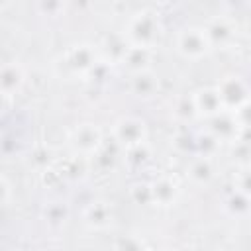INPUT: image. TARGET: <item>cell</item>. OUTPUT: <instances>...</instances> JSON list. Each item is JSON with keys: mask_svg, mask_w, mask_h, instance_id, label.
<instances>
[{"mask_svg": "<svg viewBox=\"0 0 251 251\" xmlns=\"http://www.w3.org/2000/svg\"><path fill=\"white\" fill-rule=\"evenodd\" d=\"M124 35L129 41V45H141V47L153 49V45L157 43V39L161 35V20L151 10L135 12L127 20Z\"/></svg>", "mask_w": 251, "mask_h": 251, "instance_id": "obj_1", "label": "cell"}, {"mask_svg": "<svg viewBox=\"0 0 251 251\" xmlns=\"http://www.w3.org/2000/svg\"><path fill=\"white\" fill-rule=\"evenodd\" d=\"M175 49L180 57H184L188 61H200V59L208 57L214 47L204 31V27L186 25V27L178 29V33L175 37Z\"/></svg>", "mask_w": 251, "mask_h": 251, "instance_id": "obj_2", "label": "cell"}, {"mask_svg": "<svg viewBox=\"0 0 251 251\" xmlns=\"http://www.w3.org/2000/svg\"><path fill=\"white\" fill-rule=\"evenodd\" d=\"M67 143H69V147L75 155L94 157L102 147V131H100L98 126H94L90 122H84L69 133Z\"/></svg>", "mask_w": 251, "mask_h": 251, "instance_id": "obj_3", "label": "cell"}, {"mask_svg": "<svg viewBox=\"0 0 251 251\" xmlns=\"http://www.w3.org/2000/svg\"><path fill=\"white\" fill-rule=\"evenodd\" d=\"M112 135L118 145H122L124 149H131V147L143 145L147 141V126L141 118L122 116L114 122Z\"/></svg>", "mask_w": 251, "mask_h": 251, "instance_id": "obj_4", "label": "cell"}, {"mask_svg": "<svg viewBox=\"0 0 251 251\" xmlns=\"http://www.w3.org/2000/svg\"><path fill=\"white\" fill-rule=\"evenodd\" d=\"M61 65L73 75H88L98 67V55L90 45H73L61 57Z\"/></svg>", "mask_w": 251, "mask_h": 251, "instance_id": "obj_5", "label": "cell"}, {"mask_svg": "<svg viewBox=\"0 0 251 251\" xmlns=\"http://www.w3.org/2000/svg\"><path fill=\"white\" fill-rule=\"evenodd\" d=\"M190 94H192V100H194V108H196L198 118L210 120L216 114H220V112L226 110V106L222 102V96L218 92V86H202V88H196Z\"/></svg>", "mask_w": 251, "mask_h": 251, "instance_id": "obj_6", "label": "cell"}, {"mask_svg": "<svg viewBox=\"0 0 251 251\" xmlns=\"http://www.w3.org/2000/svg\"><path fill=\"white\" fill-rule=\"evenodd\" d=\"M218 92L222 96V102L226 106V110H235L237 106H241L247 98H251L249 94V88L247 84L243 82V78L239 76H224L220 82H218Z\"/></svg>", "mask_w": 251, "mask_h": 251, "instance_id": "obj_7", "label": "cell"}, {"mask_svg": "<svg viewBox=\"0 0 251 251\" xmlns=\"http://www.w3.org/2000/svg\"><path fill=\"white\" fill-rule=\"evenodd\" d=\"M208 131L222 143V141H227V143H233V141H239V133L243 131L233 116L231 110H224L220 114H216L214 118L208 120Z\"/></svg>", "mask_w": 251, "mask_h": 251, "instance_id": "obj_8", "label": "cell"}, {"mask_svg": "<svg viewBox=\"0 0 251 251\" xmlns=\"http://www.w3.org/2000/svg\"><path fill=\"white\" fill-rule=\"evenodd\" d=\"M25 82V69L20 61H8L0 71V90L4 98L16 96Z\"/></svg>", "mask_w": 251, "mask_h": 251, "instance_id": "obj_9", "label": "cell"}, {"mask_svg": "<svg viewBox=\"0 0 251 251\" xmlns=\"http://www.w3.org/2000/svg\"><path fill=\"white\" fill-rule=\"evenodd\" d=\"M186 176L194 186H208L216 178V165L214 159L208 155L192 157L186 167Z\"/></svg>", "mask_w": 251, "mask_h": 251, "instance_id": "obj_10", "label": "cell"}, {"mask_svg": "<svg viewBox=\"0 0 251 251\" xmlns=\"http://www.w3.org/2000/svg\"><path fill=\"white\" fill-rule=\"evenodd\" d=\"M82 220L90 229H108L114 224V210L108 202L94 200L84 208Z\"/></svg>", "mask_w": 251, "mask_h": 251, "instance_id": "obj_11", "label": "cell"}, {"mask_svg": "<svg viewBox=\"0 0 251 251\" xmlns=\"http://www.w3.org/2000/svg\"><path fill=\"white\" fill-rule=\"evenodd\" d=\"M204 31L212 43V47H226L233 41L235 37V25L227 18H210L208 24L204 25Z\"/></svg>", "mask_w": 251, "mask_h": 251, "instance_id": "obj_12", "label": "cell"}, {"mask_svg": "<svg viewBox=\"0 0 251 251\" xmlns=\"http://www.w3.org/2000/svg\"><path fill=\"white\" fill-rule=\"evenodd\" d=\"M151 196H153V204L161 208H169L178 198V184L171 176L163 175L151 182Z\"/></svg>", "mask_w": 251, "mask_h": 251, "instance_id": "obj_13", "label": "cell"}, {"mask_svg": "<svg viewBox=\"0 0 251 251\" xmlns=\"http://www.w3.org/2000/svg\"><path fill=\"white\" fill-rule=\"evenodd\" d=\"M129 90H131V94H135L139 98H151L159 92V76L151 69L131 73Z\"/></svg>", "mask_w": 251, "mask_h": 251, "instance_id": "obj_14", "label": "cell"}, {"mask_svg": "<svg viewBox=\"0 0 251 251\" xmlns=\"http://www.w3.org/2000/svg\"><path fill=\"white\" fill-rule=\"evenodd\" d=\"M151 59H153V51H151V47L129 45L120 65H124V67L129 71V75H131V73H139V71H147V69H151Z\"/></svg>", "mask_w": 251, "mask_h": 251, "instance_id": "obj_15", "label": "cell"}, {"mask_svg": "<svg viewBox=\"0 0 251 251\" xmlns=\"http://www.w3.org/2000/svg\"><path fill=\"white\" fill-rule=\"evenodd\" d=\"M173 114L175 118L180 122V124H186L194 118H198L196 114V108H194V100H192V94H184V96H178L173 104Z\"/></svg>", "mask_w": 251, "mask_h": 251, "instance_id": "obj_16", "label": "cell"}, {"mask_svg": "<svg viewBox=\"0 0 251 251\" xmlns=\"http://www.w3.org/2000/svg\"><path fill=\"white\" fill-rule=\"evenodd\" d=\"M226 208H227V212H229L231 216H245V214L251 212V196H247L245 192H241V190L235 188V190L227 196Z\"/></svg>", "mask_w": 251, "mask_h": 251, "instance_id": "obj_17", "label": "cell"}, {"mask_svg": "<svg viewBox=\"0 0 251 251\" xmlns=\"http://www.w3.org/2000/svg\"><path fill=\"white\" fill-rule=\"evenodd\" d=\"M67 218H69V210H67V206H63L59 202H53V204L45 206V210H43V220L51 227H61L67 222Z\"/></svg>", "mask_w": 251, "mask_h": 251, "instance_id": "obj_18", "label": "cell"}, {"mask_svg": "<svg viewBox=\"0 0 251 251\" xmlns=\"http://www.w3.org/2000/svg\"><path fill=\"white\" fill-rule=\"evenodd\" d=\"M231 112H233V116H235L239 127H241L243 131L251 129V98H247L241 106H237V108L231 110Z\"/></svg>", "mask_w": 251, "mask_h": 251, "instance_id": "obj_19", "label": "cell"}, {"mask_svg": "<svg viewBox=\"0 0 251 251\" xmlns=\"http://www.w3.org/2000/svg\"><path fill=\"white\" fill-rule=\"evenodd\" d=\"M218 145H220V141L208 131V135L204 137H200L198 141H196V147H198V151H200V155H208V157H212V153L218 149Z\"/></svg>", "mask_w": 251, "mask_h": 251, "instance_id": "obj_20", "label": "cell"}, {"mask_svg": "<svg viewBox=\"0 0 251 251\" xmlns=\"http://www.w3.org/2000/svg\"><path fill=\"white\" fill-rule=\"evenodd\" d=\"M131 196L137 204H153L151 196V184H135L131 188Z\"/></svg>", "mask_w": 251, "mask_h": 251, "instance_id": "obj_21", "label": "cell"}, {"mask_svg": "<svg viewBox=\"0 0 251 251\" xmlns=\"http://www.w3.org/2000/svg\"><path fill=\"white\" fill-rule=\"evenodd\" d=\"M39 10L45 16L55 18L65 10V0H39Z\"/></svg>", "mask_w": 251, "mask_h": 251, "instance_id": "obj_22", "label": "cell"}, {"mask_svg": "<svg viewBox=\"0 0 251 251\" xmlns=\"http://www.w3.org/2000/svg\"><path fill=\"white\" fill-rule=\"evenodd\" d=\"M235 188L251 196V167H245L235 175Z\"/></svg>", "mask_w": 251, "mask_h": 251, "instance_id": "obj_23", "label": "cell"}, {"mask_svg": "<svg viewBox=\"0 0 251 251\" xmlns=\"http://www.w3.org/2000/svg\"><path fill=\"white\" fill-rule=\"evenodd\" d=\"M175 147L180 151V153H188V149L192 147V137L188 133H176L175 135Z\"/></svg>", "mask_w": 251, "mask_h": 251, "instance_id": "obj_24", "label": "cell"}, {"mask_svg": "<svg viewBox=\"0 0 251 251\" xmlns=\"http://www.w3.org/2000/svg\"><path fill=\"white\" fill-rule=\"evenodd\" d=\"M0 188H2V208H8L10 206V194H12V184H10V178L6 175H2L0 178Z\"/></svg>", "mask_w": 251, "mask_h": 251, "instance_id": "obj_25", "label": "cell"}]
</instances>
